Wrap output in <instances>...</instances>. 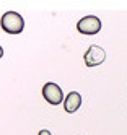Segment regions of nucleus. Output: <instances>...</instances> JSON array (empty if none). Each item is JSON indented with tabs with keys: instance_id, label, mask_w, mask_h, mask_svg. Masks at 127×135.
<instances>
[{
	"instance_id": "obj_1",
	"label": "nucleus",
	"mask_w": 127,
	"mask_h": 135,
	"mask_svg": "<svg viewBox=\"0 0 127 135\" xmlns=\"http://www.w3.org/2000/svg\"><path fill=\"white\" fill-rule=\"evenodd\" d=\"M0 26L2 30L8 34H20L25 30V21L23 16L16 13V12H7L2 15V20H0Z\"/></svg>"
},
{
	"instance_id": "obj_2",
	"label": "nucleus",
	"mask_w": 127,
	"mask_h": 135,
	"mask_svg": "<svg viewBox=\"0 0 127 135\" xmlns=\"http://www.w3.org/2000/svg\"><path fill=\"white\" fill-rule=\"evenodd\" d=\"M77 30L82 34L93 36V34L101 31V20L98 16H95V15H88V16L82 18V20L77 23Z\"/></svg>"
},
{
	"instance_id": "obj_3",
	"label": "nucleus",
	"mask_w": 127,
	"mask_h": 135,
	"mask_svg": "<svg viewBox=\"0 0 127 135\" xmlns=\"http://www.w3.org/2000/svg\"><path fill=\"white\" fill-rule=\"evenodd\" d=\"M43 96H44V99L49 103V104H52V106H57V104H60L65 98H64V91L62 88L59 86L57 83L54 81H49L43 86Z\"/></svg>"
},
{
	"instance_id": "obj_4",
	"label": "nucleus",
	"mask_w": 127,
	"mask_h": 135,
	"mask_svg": "<svg viewBox=\"0 0 127 135\" xmlns=\"http://www.w3.org/2000/svg\"><path fill=\"white\" fill-rule=\"evenodd\" d=\"M83 59H85V65H86V67H96V65H101V64L104 62L106 52H104L103 47L93 44V46L88 47V51L85 52V57H83Z\"/></svg>"
},
{
	"instance_id": "obj_5",
	"label": "nucleus",
	"mask_w": 127,
	"mask_h": 135,
	"mask_svg": "<svg viewBox=\"0 0 127 135\" xmlns=\"http://www.w3.org/2000/svg\"><path fill=\"white\" fill-rule=\"evenodd\" d=\"M82 106V94L80 93H77V91H70L67 96H65V99H64V109L67 112H75L78 111V108Z\"/></svg>"
},
{
	"instance_id": "obj_6",
	"label": "nucleus",
	"mask_w": 127,
	"mask_h": 135,
	"mask_svg": "<svg viewBox=\"0 0 127 135\" xmlns=\"http://www.w3.org/2000/svg\"><path fill=\"white\" fill-rule=\"evenodd\" d=\"M37 135H51V132L44 129V130H39V133H37Z\"/></svg>"
},
{
	"instance_id": "obj_7",
	"label": "nucleus",
	"mask_w": 127,
	"mask_h": 135,
	"mask_svg": "<svg viewBox=\"0 0 127 135\" xmlns=\"http://www.w3.org/2000/svg\"><path fill=\"white\" fill-rule=\"evenodd\" d=\"M2 57H3V47L0 46V59H2Z\"/></svg>"
}]
</instances>
